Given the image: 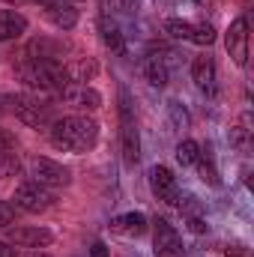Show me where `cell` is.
Wrapping results in <instances>:
<instances>
[{
	"mask_svg": "<svg viewBox=\"0 0 254 257\" xmlns=\"http://www.w3.org/2000/svg\"><path fill=\"white\" fill-rule=\"evenodd\" d=\"M51 135V144L63 153H84L96 144L99 138V123L93 117H84V114H72V117H60L48 126Z\"/></svg>",
	"mask_w": 254,
	"mask_h": 257,
	"instance_id": "1",
	"label": "cell"
},
{
	"mask_svg": "<svg viewBox=\"0 0 254 257\" xmlns=\"http://www.w3.org/2000/svg\"><path fill=\"white\" fill-rule=\"evenodd\" d=\"M48 93H33V90H27V93H21V96H12V114L24 123V126L30 128H48L54 120H51V105H48V99H45Z\"/></svg>",
	"mask_w": 254,
	"mask_h": 257,
	"instance_id": "2",
	"label": "cell"
},
{
	"mask_svg": "<svg viewBox=\"0 0 254 257\" xmlns=\"http://www.w3.org/2000/svg\"><path fill=\"white\" fill-rule=\"evenodd\" d=\"M120 147H123V162L135 165L141 156V138H138V123H135L132 99L126 90H120Z\"/></svg>",
	"mask_w": 254,
	"mask_h": 257,
	"instance_id": "3",
	"label": "cell"
},
{
	"mask_svg": "<svg viewBox=\"0 0 254 257\" xmlns=\"http://www.w3.org/2000/svg\"><path fill=\"white\" fill-rule=\"evenodd\" d=\"M27 168H30L33 183H39V186H45V189H66V186L72 183V171L63 168L60 162L45 159V156H33V159L27 162Z\"/></svg>",
	"mask_w": 254,
	"mask_h": 257,
	"instance_id": "4",
	"label": "cell"
},
{
	"mask_svg": "<svg viewBox=\"0 0 254 257\" xmlns=\"http://www.w3.org/2000/svg\"><path fill=\"white\" fill-rule=\"evenodd\" d=\"M54 203V194L51 189H45V186H39V183H21L15 194H12V206L15 209H21V212H45L48 206Z\"/></svg>",
	"mask_w": 254,
	"mask_h": 257,
	"instance_id": "5",
	"label": "cell"
},
{
	"mask_svg": "<svg viewBox=\"0 0 254 257\" xmlns=\"http://www.w3.org/2000/svg\"><path fill=\"white\" fill-rule=\"evenodd\" d=\"M165 33H171L174 39L194 42V45H212L215 42V30L209 24H191V21H180V18H168Z\"/></svg>",
	"mask_w": 254,
	"mask_h": 257,
	"instance_id": "6",
	"label": "cell"
},
{
	"mask_svg": "<svg viewBox=\"0 0 254 257\" xmlns=\"http://www.w3.org/2000/svg\"><path fill=\"white\" fill-rule=\"evenodd\" d=\"M153 248L156 257H183V239L165 218L153 224Z\"/></svg>",
	"mask_w": 254,
	"mask_h": 257,
	"instance_id": "7",
	"label": "cell"
},
{
	"mask_svg": "<svg viewBox=\"0 0 254 257\" xmlns=\"http://www.w3.org/2000/svg\"><path fill=\"white\" fill-rule=\"evenodd\" d=\"M224 45H227V54L233 57V63L245 66V60H248V21H245V18H236V21L227 27Z\"/></svg>",
	"mask_w": 254,
	"mask_h": 257,
	"instance_id": "8",
	"label": "cell"
},
{
	"mask_svg": "<svg viewBox=\"0 0 254 257\" xmlns=\"http://www.w3.org/2000/svg\"><path fill=\"white\" fill-rule=\"evenodd\" d=\"M9 242L18 245V248H30L33 251V248H48L54 242V236L45 227H12L9 230Z\"/></svg>",
	"mask_w": 254,
	"mask_h": 257,
	"instance_id": "9",
	"label": "cell"
},
{
	"mask_svg": "<svg viewBox=\"0 0 254 257\" xmlns=\"http://www.w3.org/2000/svg\"><path fill=\"white\" fill-rule=\"evenodd\" d=\"M150 186H153V194L165 203H177L180 197V189H177V177L165 168V165H156L150 171Z\"/></svg>",
	"mask_w": 254,
	"mask_h": 257,
	"instance_id": "10",
	"label": "cell"
},
{
	"mask_svg": "<svg viewBox=\"0 0 254 257\" xmlns=\"http://www.w3.org/2000/svg\"><path fill=\"white\" fill-rule=\"evenodd\" d=\"M191 78H194V84H197V90H203V93H215V81H218V72H215V60L209 57V54H200V57H194V63H191Z\"/></svg>",
	"mask_w": 254,
	"mask_h": 257,
	"instance_id": "11",
	"label": "cell"
},
{
	"mask_svg": "<svg viewBox=\"0 0 254 257\" xmlns=\"http://www.w3.org/2000/svg\"><path fill=\"white\" fill-rule=\"evenodd\" d=\"M60 96H63L69 105L81 108V111H96V108H102V96H99L93 87H87V84H69Z\"/></svg>",
	"mask_w": 254,
	"mask_h": 257,
	"instance_id": "12",
	"label": "cell"
},
{
	"mask_svg": "<svg viewBox=\"0 0 254 257\" xmlns=\"http://www.w3.org/2000/svg\"><path fill=\"white\" fill-rule=\"evenodd\" d=\"M45 18L57 27V30H72L78 24V12L63 3V0H54V3H45Z\"/></svg>",
	"mask_w": 254,
	"mask_h": 257,
	"instance_id": "13",
	"label": "cell"
},
{
	"mask_svg": "<svg viewBox=\"0 0 254 257\" xmlns=\"http://www.w3.org/2000/svg\"><path fill=\"white\" fill-rule=\"evenodd\" d=\"M27 30V18L15 9H0V42L18 39Z\"/></svg>",
	"mask_w": 254,
	"mask_h": 257,
	"instance_id": "14",
	"label": "cell"
},
{
	"mask_svg": "<svg viewBox=\"0 0 254 257\" xmlns=\"http://www.w3.org/2000/svg\"><path fill=\"white\" fill-rule=\"evenodd\" d=\"M111 230L117 233H126V236H141L147 230V215L144 212H126V215H117L111 221Z\"/></svg>",
	"mask_w": 254,
	"mask_h": 257,
	"instance_id": "15",
	"label": "cell"
},
{
	"mask_svg": "<svg viewBox=\"0 0 254 257\" xmlns=\"http://www.w3.org/2000/svg\"><path fill=\"white\" fill-rule=\"evenodd\" d=\"M63 45L51 42V39H33L27 45V60H60Z\"/></svg>",
	"mask_w": 254,
	"mask_h": 257,
	"instance_id": "16",
	"label": "cell"
},
{
	"mask_svg": "<svg viewBox=\"0 0 254 257\" xmlns=\"http://www.w3.org/2000/svg\"><path fill=\"white\" fill-rule=\"evenodd\" d=\"M144 75H147V81H150L153 87H165V84H168V78H171L165 57H156V54H150V57L144 60Z\"/></svg>",
	"mask_w": 254,
	"mask_h": 257,
	"instance_id": "17",
	"label": "cell"
},
{
	"mask_svg": "<svg viewBox=\"0 0 254 257\" xmlns=\"http://www.w3.org/2000/svg\"><path fill=\"white\" fill-rule=\"evenodd\" d=\"M66 72H69V81H72V84H87V81L96 75V63H93V60H78L75 66H69Z\"/></svg>",
	"mask_w": 254,
	"mask_h": 257,
	"instance_id": "18",
	"label": "cell"
},
{
	"mask_svg": "<svg viewBox=\"0 0 254 257\" xmlns=\"http://www.w3.org/2000/svg\"><path fill=\"white\" fill-rule=\"evenodd\" d=\"M200 159V147H197V141H180V147H177V162L183 165V168H189Z\"/></svg>",
	"mask_w": 254,
	"mask_h": 257,
	"instance_id": "19",
	"label": "cell"
},
{
	"mask_svg": "<svg viewBox=\"0 0 254 257\" xmlns=\"http://www.w3.org/2000/svg\"><path fill=\"white\" fill-rule=\"evenodd\" d=\"M102 39H105V45H108L111 51H117V54L126 51V48H123V36H120V30H117L114 24H102Z\"/></svg>",
	"mask_w": 254,
	"mask_h": 257,
	"instance_id": "20",
	"label": "cell"
},
{
	"mask_svg": "<svg viewBox=\"0 0 254 257\" xmlns=\"http://www.w3.org/2000/svg\"><path fill=\"white\" fill-rule=\"evenodd\" d=\"M194 165L200 168V180H203V183H209V186H218V174H215V168H212V162H209V159H206L203 153H200V159H197Z\"/></svg>",
	"mask_w": 254,
	"mask_h": 257,
	"instance_id": "21",
	"label": "cell"
},
{
	"mask_svg": "<svg viewBox=\"0 0 254 257\" xmlns=\"http://www.w3.org/2000/svg\"><path fill=\"white\" fill-rule=\"evenodd\" d=\"M168 114H171L174 126H180V128L189 126V114H186V108H183L180 102H168Z\"/></svg>",
	"mask_w": 254,
	"mask_h": 257,
	"instance_id": "22",
	"label": "cell"
},
{
	"mask_svg": "<svg viewBox=\"0 0 254 257\" xmlns=\"http://www.w3.org/2000/svg\"><path fill=\"white\" fill-rule=\"evenodd\" d=\"M12 150H15V135L0 126V156H9Z\"/></svg>",
	"mask_w": 254,
	"mask_h": 257,
	"instance_id": "23",
	"label": "cell"
},
{
	"mask_svg": "<svg viewBox=\"0 0 254 257\" xmlns=\"http://www.w3.org/2000/svg\"><path fill=\"white\" fill-rule=\"evenodd\" d=\"M12 218H15V206H12V203H3V200H0V227L12 224Z\"/></svg>",
	"mask_w": 254,
	"mask_h": 257,
	"instance_id": "24",
	"label": "cell"
},
{
	"mask_svg": "<svg viewBox=\"0 0 254 257\" xmlns=\"http://www.w3.org/2000/svg\"><path fill=\"white\" fill-rule=\"evenodd\" d=\"M90 257H108L105 242H93V245H90Z\"/></svg>",
	"mask_w": 254,
	"mask_h": 257,
	"instance_id": "25",
	"label": "cell"
},
{
	"mask_svg": "<svg viewBox=\"0 0 254 257\" xmlns=\"http://www.w3.org/2000/svg\"><path fill=\"white\" fill-rule=\"evenodd\" d=\"M227 257H251L242 245H227Z\"/></svg>",
	"mask_w": 254,
	"mask_h": 257,
	"instance_id": "26",
	"label": "cell"
},
{
	"mask_svg": "<svg viewBox=\"0 0 254 257\" xmlns=\"http://www.w3.org/2000/svg\"><path fill=\"white\" fill-rule=\"evenodd\" d=\"M189 224H191V230H194V233H203V230H206V224H203L200 218H189Z\"/></svg>",
	"mask_w": 254,
	"mask_h": 257,
	"instance_id": "27",
	"label": "cell"
},
{
	"mask_svg": "<svg viewBox=\"0 0 254 257\" xmlns=\"http://www.w3.org/2000/svg\"><path fill=\"white\" fill-rule=\"evenodd\" d=\"M0 257H15V251H12L6 242H0Z\"/></svg>",
	"mask_w": 254,
	"mask_h": 257,
	"instance_id": "28",
	"label": "cell"
},
{
	"mask_svg": "<svg viewBox=\"0 0 254 257\" xmlns=\"http://www.w3.org/2000/svg\"><path fill=\"white\" fill-rule=\"evenodd\" d=\"M24 257H51V254H45V251H39V248H33V251H27Z\"/></svg>",
	"mask_w": 254,
	"mask_h": 257,
	"instance_id": "29",
	"label": "cell"
},
{
	"mask_svg": "<svg viewBox=\"0 0 254 257\" xmlns=\"http://www.w3.org/2000/svg\"><path fill=\"white\" fill-rule=\"evenodd\" d=\"M194 3H197V0H194Z\"/></svg>",
	"mask_w": 254,
	"mask_h": 257,
	"instance_id": "30",
	"label": "cell"
}]
</instances>
